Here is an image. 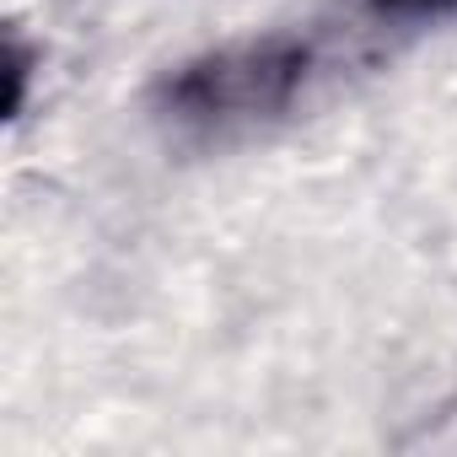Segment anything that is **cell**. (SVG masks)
<instances>
[{
    "label": "cell",
    "instance_id": "cell-2",
    "mask_svg": "<svg viewBox=\"0 0 457 457\" xmlns=\"http://www.w3.org/2000/svg\"><path fill=\"white\" fill-rule=\"evenodd\" d=\"M6 76H12V103H6V119L17 124L22 113H28V81H33V49H28V38L12 28L6 33Z\"/></svg>",
    "mask_w": 457,
    "mask_h": 457
},
{
    "label": "cell",
    "instance_id": "cell-3",
    "mask_svg": "<svg viewBox=\"0 0 457 457\" xmlns=\"http://www.w3.org/2000/svg\"><path fill=\"white\" fill-rule=\"evenodd\" d=\"M382 17H452L457 0H366Z\"/></svg>",
    "mask_w": 457,
    "mask_h": 457
},
{
    "label": "cell",
    "instance_id": "cell-1",
    "mask_svg": "<svg viewBox=\"0 0 457 457\" xmlns=\"http://www.w3.org/2000/svg\"><path fill=\"white\" fill-rule=\"evenodd\" d=\"M312 71V44L296 33H264V38H237L210 54H194L178 65L162 87L156 103L167 119L188 129H226V124H259L291 108Z\"/></svg>",
    "mask_w": 457,
    "mask_h": 457
}]
</instances>
